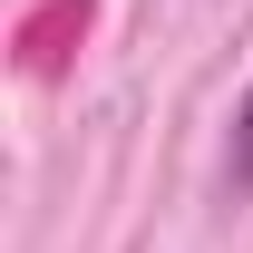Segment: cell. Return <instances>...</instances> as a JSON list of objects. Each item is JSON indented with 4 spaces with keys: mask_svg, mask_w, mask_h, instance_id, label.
<instances>
[{
    "mask_svg": "<svg viewBox=\"0 0 253 253\" xmlns=\"http://www.w3.org/2000/svg\"><path fill=\"white\" fill-rule=\"evenodd\" d=\"M224 195H253V88L234 107V136H224Z\"/></svg>",
    "mask_w": 253,
    "mask_h": 253,
    "instance_id": "cell-1",
    "label": "cell"
}]
</instances>
